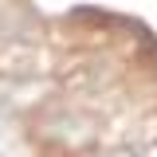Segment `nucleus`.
I'll return each mask as SVG.
<instances>
[{
    "instance_id": "obj_1",
    "label": "nucleus",
    "mask_w": 157,
    "mask_h": 157,
    "mask_svg": "<svg viewBox=\"0 0 157 157\" xmlns=\"http://www.w3.org/2000/svg\"><path fill=\"white\" fill-rule=\"evenodd\" d=\"M51 71H63V63L43 43H4L0 47V75L12 78H43Z\"/></svg>"
}]
</instances>
